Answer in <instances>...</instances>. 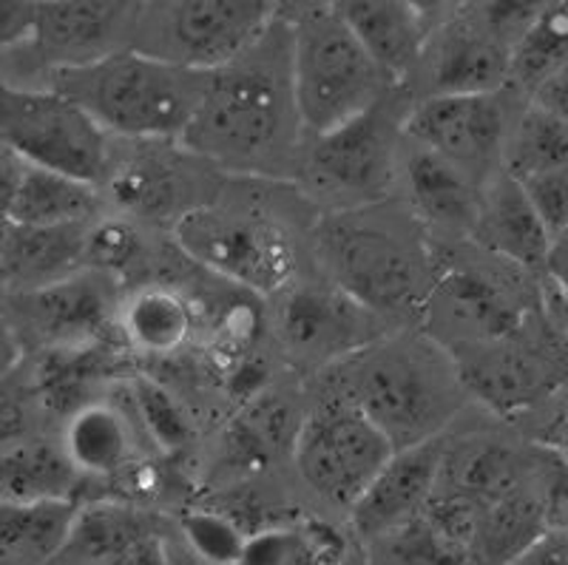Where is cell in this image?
<instances>
[{
	"label": "cell",
	"mask_w": 568,
	"mask_h": 565,
	"mask_svg": "<svg viewBox=\"0 0 568 565\" xmlns=\"http://www.w3.org/2000/svg\"><path fill=\"white\" fill-rule=\"evenodd\" d=\"M304 140L291 27L278 9L245 54L207 74L200 109L180 142L222 174L296 180Z\"/></svg>",
	"instance_id": "obj_1"
},
{
	"label": "cell",
	"mask_w": 568,
	"mask_h": 565,
	"mask_svg": "<svg viewBox=\"0 0 568 565\" xmlns=\"http://www.w3.org/2000/svg\"><path fill=\"white\" fill-rule=\"evenodd\" d=\"M327 282L349 299L393 319H420L438 276L440 251L407 202H375L322 213L313 228Z\"/></svg>",
	"instance_id": "obj_2"
},
{
	"label": "cell",
	"mask_w": 568,
	"mask_h": 565,
	"mask_svg": "<svg viewBox=\"0 0 568 565\" xmlns=\"http://www.w3.org/2000/svg\"><path fill=\"white\" fill-rule=\"evenodd\" d=\"M322 384L364 412L395 452L444 435L469 398L453 355L420 330L384 335L329 366Z\"/></svg>",
	"instance_id": "obj_3"
},
{
	"label": "cell",
	"mask_w": 568,
	"mask_h": 565,
	"mask_svg": "<svg viewBox=\"0 0 568 565\" xmlns=\"http://www.w3.org/2000/svg\"><path fill=\"white\" fill-rule=\"evenodd\" d=\"M205 85V71L180 69L125 49L91 65L52 71L49 89L78 103L105 134L154 142L182 140Z\"/></svg>",
	"instance_id": "obj_4"
},
{
	"label": "cell",
	"mask_w": 568,
	"mask_h": 565,
	"mask_svg": "<svg viewBox=\"0 0 568 565\" xmlns=\"http://www.w3.org/2000/svg\"><path fill=\"white\" fill-rule=\"evenodd\" d=\"M293 43V83L304 134L318 137L382 103L395 89L344 23L336 3L287 9Z\"/></svg>",
	"instance_id": "obj_5"
},
{
	"label": "cell",
	"mask_w": 568,
	"mask_h": 565,
	"mask_svg": "<svg viewBox=\"0 0 568 565\" xmlns=\"http://www.w3.org/2000/svg\"><path fill=\"white\" fill-rule=\"evenodd\" d=\"M182 256L258 296H278L296 282V239L253 193L225 191L174 228Z\"/></svg>",
	"instance_id": "obj_6"
},
{
	"label": "cell",
	"mask_w": 568,
	"mask_h": 565,
	"mask_svg": "<svg viewBox=\"0 0 568 565\" xmlns=\"http://www.w3.org/2000/svg\"><path fill=\"white\" fill-rule=\"evenodd\" d=\"M413 103L395 85L382 103L327 134L307 137L296 180L304 193L329 211L375 205L389 200L400 174L404 120Z\"/></svg>",
	"instance_id": "obj_7"
},
{
	"label": "cell",
	"mask_w": 568,
	"mask_h": 565,
	"mask_svg": "<svg viewBox=\"0 0 568 565\" xmlns=\"http://www.w3.org/2000/svg\"><path fill=\"white\" fill-rule=\"evenodd\" d=\"M531 276L478 244L475 256H440L438 276L420 310V333L449 355L504 339L542 310Z\"/></svg>",
	"instance_id": "obj_8"
},
{
	"label": "cell",
	"mask_w": 568,
	"mask_h": 565,
	"mask_svg": "<svg viewBox=\"0 0 568 565\" xmlns=\"http://www.w3.org/2000/svg\"><path fill=\"white\" fill-rule=\"evenodd\" d=\"M466 395L500 417H517L568 390V335L546 307L517 330L453 353Z\"/></svg>",
	"instance_id": "obj_9"
},
{
	"label": "cell",
	"mask_w": 568,
	"mask_h": 565,
	"mask_svg": "<svg viewBox=\"0 0 568 565\" xmlns=\"http://www.w3.org/2000/svg\"><path fill=\"white\" fill-rule=\"evenodd\" d=\"M278 9V3L267 0L140 3L131 49L162 63L211 74L245 54L271 29Z\"/></svg>",
	"instance_id": "obj_10"
},
{
	"label": "cell",
	"mask_w": 568,
	"mask_h": 565,
	"mask_svg": "<svg viewBox=\"0 0 568 565\" xmlns=\"http://www.w3.org/2000/svg\"><path fill=\"white\" fill-rule=\"evenodd\" d=\"M0 137L32 168L105 185L109 134L78 103L52 89H18L0 80Z\"/></svg>",
	"instance_id": "obj_11"
},
{
	"label": "cell",
	"mask_w": 568,
	"mask_h": 565,
	"mask_svg": "<svg viewBox=\"0 0 568 565\" xmlns=\"http://www.w3.org/2000/svg\"><path fill=\"white\" fill-rule=\"evenodd\" d=\"M393 455L395 446L387 435L333 392H324L304 412L293 444V463L304 486L329 506L347 512Z\"/></svg>",
	"instance_id": "obj_12"
},
{
	"label": "cell",
	"mask_w": 568,
	"mask_h": 565,
	"mask_svg": "<svg viewBox=\"0 0 568 565\" xmlns=\"http://www.w3.org/2000/svg\"><path fill=\"white\" fill-rule=\"evenodd\" d=\"M105 191L123 216L174 231L225 191V176L180 140L134 142L123 157H111Z\"/></svg>",
	"instance_id": "obj_13"
},
{
	"label": "cell",
	"mask_w": 568,
	"mask_h": 565,
	"mask_svg": "<svg viewBox=\"0 0 568 565\" xmlns=\"http://www.w3.org/2000/svg\"><path fill=\"white\" fill-rule=\"evenodd\" d=\"M276 335L298 370L322 375L389 335V327L382 315L322 276V282H293L278 293Z\"/></svg>",
	"instance_id": "obj_14"
},
{
	"label": "cell",
	"mask_w": 568,
	"mask_h": 565,
	"mask_svg": "<svg viewBox=\"0 0 568 565\" xmlns=\"http://www.w3.org/2000/svg\"><path fill=\"white\" fill-rule=\"evenodd\" d=\"M0 313L18 335L20 347L60 350L89 347L111 341L120 299L114 279L98 270H80L78 276L49 287L0 296Z\"/></svg>",
	"instance_id": "obj_15"
},
{
	"label": "cell",
	"mask_w": 568,
	"mask_h": 565,
	"mask_svg": "<svg viewBox=\"0 0 568 565\" xmlns=\"http://www.w3.org/2000/svg\"><path fill=\"white\" fill-rule=\"evenodd\" d=\"M404 137L484 188L504 174L509 122L500 94H426L407 111Z\"/></svg>",
	"instance_id": "obj_16"
},
{
	"label": "cell",
	"mask_w": 568,
	"mask_h": 565,
	"mask_svg": "<svg viewBox=\"0 0 568 565\" xmlns=\"http://www.w3.org/2000/svg\"><path fill=\"white\" fill-rule=\"evenodd\" d=\"M140 3L131 0H54L38 3L34 58L52 71L80 69L125 52L134 43Z\"/></svg>",
	"instance_id": "obj_17"
},
{
	"label": "cell",
	"mask_w": 568,
	"mask_h": 565,
	"mask_svg": "<svg viewBox=\"0 0 568 565\" xmlns=\"http://www.w3.org/2000/svg\"><path fill=\"white\" fill-rule=\"evenodd\" d=\"M420 63L429 94H500L511 78V49L480 23L475 7L435 23Z\"/></svg>",
	"instance_id": "obj_18"
},
{
	"label": "cell",
	"mask_w": 568,
	"mask_h": 565,
	"mask_svg": "<svg viewBox=\"0 0 568 565\" xmlns=\"http://www.w3.org/2000/svg\"><path fill=\"white\" fill-rule=\"evenodd\" d=\"M444 450L446 441L440 435L426 444L395 452L367 492L349 508V528L355 537L375 546L378 539L415 521L438 492Z\"/></svg>",
	"instance_id": "obj_19"
},
{
	"label": "cell",
	"mask_w": 568,
	"mask_h": 565,
	"mask_svg": "<svg viewBox=\"0 0 568 565\" xmlns=\"http://www.w3.org/2000/svg\"><path fill=\"white\" fill-rule=\"evenodd\" d=\"M400 174L407 182V205L433 239L471 236L484 205V185L449 160L409 140L400 154Z\"/></svg>",
	"instance_id": "obj_20"
},
{
	"label": "cell",
	"mask_w": 568,
	"mask_h": 565,
	"mask_svg": "<svg viewBox=\"0 0 568 565\" xmlns=\"http://www.w3.org/2000/svg\"><path fill=\"white\" fill-rule=\"evenodd\" d=\"M364 52L384 71L393 85H400L420 63L424 46L435 20L420 3L407 0H347L336 3Z\"/></svg>",
	"instance_id": "obj_21"
},
{
	"label": "cell",
	"mask_w": 568,
	"mask_h": 565,
	"mask_svg": "<svg viewBox=\"0 0 568 565\" xmlns=\"http://www.w3.org/2000/svg\"><path fill=\"white\" fill-rule=\"evenodd\" d=\"M469 242L526 273H542L551 236L531 211L520 182L497 174L484 188V205Z\"/></svg>",
	"instance_id": "obj_22"
},
{
	"label": "cell",
	"mask_w": 568,
	"mask_h": 565,
	"mask_svg": "<svg viewBox=\"0 0 568 565\" xmlns=\"http://www.w3.org/2000/svg\"><path fill=\"white\" fill-rule=\"evenodd\" d=\"M149 512L125 501L78 503L71 526L49 565H120L140 543L154 537Z\"/></svg>",
	"instance_id": "obj_23"
},
{
	"label": "cell",
	"mask_w": 568,
	"mask_h": 565,
	"mask_svg": "<svg viewBox=\"0 0 568 565\" xmlns=\"http://www.w3.org/2000/svg\"><path fill=\"white\" fill-rule=\"evenodd\" d=\"M136 435L140 426L129 410H120L109 401H94L65 417L60 446L80 475L111 481L140 463Z\"/></svg>",
	"instance_id": "obj_24"
},
{
	"label": "cell",
	"mask_w": 568,
	"mask_h": 565,
	"mask_svg": "<svg viewBox=\"0 0 568 565\" xmlns=\"http://www.w3.org/2000/svg\"><path fill=\"white\" fill-rule=\"evenodd\" d=\"M526 475L529 466L511 444L497 437H464L458 444H446L438 492L484 508L524 488Z\"/></svg>",
	"instance_id": "obj_25"
},
{
	"label": "cell",
	"mask_w": 568,
	"mask_h": 565,
	"mask_svg": "<svg viewBox=\"0 0 568 565\" xmlns=\"http://www.w3.org/2000/svg\"><path fill=\"white\" fill-rule=\"evenodd\" d=\"M123 353L114 341L89 347L43 350L32 373V395L54 415L71 417L83 406L94 404V392L120 373Z\"/></svg>",
	"instance_id": "obj_26"
},
{
	"label": "cell",
	"mask_w": 568,
	"mask_h": 565,
	"mask_svg": "<svg viewBox=\"0 0 568 565\" xmlns=\"http://www.w3.org/2000/svg\"><path fill=\"white\" fill-rule=\"evenodd\" d=\"M85 231L89 225L69 228H20L12 222L3 244V293H27L54 282L78 276L85 270Z\"/></svg>",
	"instance_id": "obj_27"
},
{
	"label": "cell",
	"mask_w": 568,
	"mask_h": 565,
	"mask_svg": "<svg viewBox=\"0 0 568 565\" xmlns=\"http://www.w3.org/2000/svg\"><path fill=\"white\" fill-rule=\"evenodd\" d=\"M80 492L83 475L60 444L32 437L0 455V503H78Z\"/></svg>",
	"instance_id": "obj_28"
},
{
	"label": "cell",
	"mask_w": 568,
	"mask_h": 565,
	"mask_svg": "<svg viewBox=\"0 0 568 565\" xmlns=\"http://www.w3.org/2000/svg\"><path fill=\"white\" fill-rule=\"evenodd\" d=\"M546 528L549 526H546L542 492L537 495L529 486L517 488V492L500 497L497 503H489L478 512L469 565H509Z\"/></svg>",
	"instance_id": "obj_29"
},
{
	"label": "cell",
	"mask_w": 568,
	"mask_h": 565,
	"mask_svg": "<svg viewBox=\"0 0 568 565\" xmlns=\"http://www.w3.org/2000/svg\"><path fill=\"white\" fill-rule=\"evenodd\" d=\"M194 327V310L182 293L165 284L140 287L120 304L116 330L125 347L149 355H169L180 350Z\"/></svg>",
	"instance_id": "obj_30"
},
{
	"label": "cell",
	"mask_w": 568,
	"mask_h": 565,
	"mask_svg": "<svg viewBox=\"0 0 568 565\" xmlns=\"http://www.w3.org/2000/svg\"><path fill=\"white\" fill-rule=\"evenodd\" d=\"M100 213V188L71 176L29 168L9 219L20 228H69L91 225Z\"/></svg>",
	"instance_id": "obj_31"
},
{
	"label": "cell",
	"mask_w": 568,
	"mask_h": 565,
	"mask_svg": "<svg viewBox=\"0 0 568 565\" xmlns=\"http://www.w3.org/2000/svg\"><path fill=\"white\" fill-rule=\"evenodd\" d=\"M302 417L282 395L258 392L231 424L225 437L227 463L253 472L267 466L276 452L282 455V450H287L293 455Z\"/></svg>",
	"instance_id": "obj_32"
},
{
	"label": "cell",
	"mask_w": 568,
	"mask_h": 565,
	"mask_svg": "<svg viewBox=\"0 0 568 565\" xmlns=\"http://www.w3.org/2000/svg\"><path fill=\"white\" fill-rule=\"evenodd\" d=\"M74 512V501L0 503V565L52 563Z\"/></svg>",
	"instance_id": "obj_33"
},
{
	"label": "cell",
	"mask_w": 568,
	"mask_h": 565,
	"mask_svg": "<svg viewBox=\"0 0 568 565\" xmlns=\"http://www.w3.org/2000/svg\"><path fill=\"white\" fill-rule=\"evenodd\" d=\"M240 565H347V539L316 517L278 523L247 537Z\"/></svg>",
	"instance_id": "obj_34"
},
{
	"label": "cell",
	"mask_w": 568,
	"mask_h": 565,
	"mask_svg": "<svg viewBox=\"0 0 568 565\" xmlns=\"http://www.w3.org/2000/svg\"><path fill=\"white\" fill-rule=\"evenodd\" d=\"M549 171H568V122L529 103L515 125H509L504 174L520 182Z\"/></svg>",
	"instance_id": "obj_35"
},
{
	"label": "cell",
	"mask_w": 568,
	"mask_h": 565,
	"mask_svg": "<svg viewBox=\"0 0 568 565\" xmlns=\"http://www.w3.org/2000/svg\"><path fill=\"white\" fill-rule=\"evenodd\" d=\"M568 63V3H542L524 40L511 52L509 83L535 91L551 71Z\"/></svg>",
	"instance_id": "obj_36"
},
{
	"label": "cell",
	"mask_w": 568,
	"mask_h": 565,
	"mask_svg": "<svg viewBox=\"0 0 568 565\" xmlns=\"http://www.w3.org/2000/svg\"><path fill=\"white\" fill-rule=\"evenodd\" d=\"M149 256L140 225L129 216L94 219L85 231V270H98L116 282L120 276L140 268Z\"/></svg>",
	"instance_id": "obj_37"
},
{
	"label": "cell",
	"mask_w": 568,
	"mask_h": 565,
	"mask_svg": "<svg viewBox=\"0 0 568 565\" xmlns=\"http://www.w3.org/2000/svg\"><path fill=\"white\" fill-rule=\"evenodd\" d=\"M375 546L384 565H469V548L435 526L424 512Z\"/></svg>",
	"instance_id": "obj_38"
},
{
	"label": "cell",
	"mask_w": 568,
	"mask_h": 565,
	"mask_svg": "<svg viewBox=\"0 0 568 565\" xmlns=\"http://www.w3.org/2000/svg\"><path fill=\"white\" fill-rule=\"evenodd\" d=\"M131 415L140 421V430L160 446L162 452H176L191 437V417L180 401L156 381L136 379L129 390Z\"/></svg>",
	"instance_id": "obj_39"
},
{
	"label": "cell",
	"mask_w": 568,
	"mask_h": 565,
	"mask_svg": "<svg viewBox=\"0 0 568 565\" xmlns=\"http://www.w3.org/2000/svg\"><path fill=\"white\" fill-rule=\"evenodd\" d=\"M187 546L207 565H240L251 534L220 508H191L182 514Z\"/></svg>",
	"instance_id": "obj_40"
},
{
	"label": "cell",
	"mask_w": 568,
	"mask_h": 565,
	"mask_svg": "<svg viewBox=\"0 0 568 565\" xmlns=\"http://www.w3.org/2000/svg\"><path fill=\"white\" fill-rule=\"evenodd\" d=\"M520 188L549 236L568 225V171L535 174L529 180H520Z\"/></svg>",
	"instance_id": "obj_41"
},
{
	"label": "cell",
	"mask_w": 568,
	"mask_h": 565,
	"mask_svg": "<svg viewBox=\"0 0 568 565\" xmlns=\"http://www.w3.org/2000/svg\"><path fill=\"white\" fill-rule=\"evenodd\" d=\"M9 379L0 381V455L32 441V406H29V395H23L18 386L9 384Z\"/></svg>",
	"instance_id": "obj_42"
},
{
	"label": "cell",
	"mask_w": 568,
	"mask_h": 565,
	"mask_svg": "<svg viewBox=\"0 0 568 565\" xmlns=\"http://www.w3.org/2000/svg\"><path fill=\"white\" fill-rule=\"evenodd\" d=\"M38 29V3L32 0H0V49L32 43Z\"/></svg>",
	"instance_id": "obj_43"
},
{
	"label": "cell",
	"mask_w": 568,
	"mask_h": 565,
	"mask_svg": "<svg viewBox=\"0 0 568 565\" xmlns=\"http://www.w3.org/2000/svg\"><path fill=\"white\" fill-rule=\"evenodd\" d=\"M542 506H546V526H549L551 532L568 534V466L566 463L555 461V457H551L549 475H546Z\"/></svg>",
	"instance_id": "obj_44"
},
{
	"label": "cell",
	"mask_w": 568,
	"mask_h": 565,
	"mask_svg": "<svg viewBox=\"0 0 568 565\" xmlns=\"http://www.w3.org/2000/svg\"><path fill=\"white\" fill-rule=\"evenodd\" d=\"M29 168L32 165H29V162L0 137V213H7L9 216V208H12L20 185L27 180Z\"/></svg>",
	"instance_id": "obj_45"
},
{
	"label": "cell",
	"mask_w": 568,
	"mask_h": 565,
	"mask_svg": "<svg viewBox=\"0 0 568 565\" xmlns=\"http://www.w3.org/2000/svg\"><path fill=\"white\" fill-rule=\"evenodd\" d=\"M509 565H568V534L546 528V532H542L524 554H517Z\"/></svg>",
	"instance_id": "obj_46"
},
{
	"label": "cell",
	"mask_w": 568,
	"mask_h": 565,
	"mask_svg": "<svg viewBox=\"0 0 568 565\" xmlns=\"http://www.w3.org/2000/svg\"><path fill=\"white\" fill-rule=\"evenodd\" d=\"M531 105L549 111L557 120L568 122V63L551 71L549 78L531 91Z\"/></svg>",
	"instance_id": "obj_47"
},
{
	"label": "cell",
	"mask_w": 568,
	"mask_h": 565,
	"mask_svg": "<svg viewBox=\"0 0 568 565\" xmlns=\"http://www.w3.org/2000/svg\"><path fill=\"white\" fill-rule=\"evenodd\" d=\"M537 444L546 446L555 461L566 463L568 466V395L560 401V406L555 410V415H551L549 421L542 424Z\"/></svg>",
	"instance_id": "obj_48"
},
{
	"label": "cell",
	"mask_w": 568,
	"mask_h": 565,
	"mask_svg": "<svg viewBox=\"0 0 568 565\" xmlns=\"http://www.w3.org/2000/svg\"><path fill=\"white\" fill-rule=\"evenodd\" d=\"M542 276L555 284L557 293L568 296V225L551 236L546 264H542Z\"/></svg>",
	"instance_id": "obj_49"
},
{
	"label": "cell",
	"mask_w": 568,
	"mask_h": 565,
	"mask_svg": "<svg viewBox=\"0 0 568 565\" xmlns=\"http://www.w3.org/2000/svg\"><path fill=\"white\" fill-rule=\"evenodd\" d=\"M20 359H23V347L14 330L9 327L7 315L0 313V381H7L18 370Z\"/></svg>",
	"instance_id": "obj_50"
},
{
	"label": "cell",
	"mask_w": 568,
	"mask_h": 565,
	"mask_svg": "<svg viewBox=\"0 0 568 565\" xmlns=\"http://www.w3.org/2000/svg\"><path fill=\"white\" fill-rule=\"evenodd\" d=\"M555 319L560 322V327L566 330V335H568V296H562V293H560V307H557Z\"/></svg>",
	"instance_id": "obj_51"
}]
</instances>
